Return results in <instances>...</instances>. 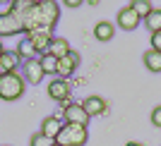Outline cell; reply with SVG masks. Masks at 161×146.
<instances>
[{
    "label": "cell",
    "instance_id": "obj_1",
    "mask_svg": "<svg viewBox=\"0 0 161 146\" xmlns=\"http://www.w3.org/2000/svg\"><path fill=\"white\" fill-rule=\"evenodd\" d=\"M27 91V81L19 72H5L0 74V98L3 101H17Z\"/></svg>",
    "mask_w": 161,
    "mask_h": 146
},
{
    "label": "cell",
    "instance_id": "obj_2",
    "mask_svg": "<svg viewBox=\"0 0 161 146\" xmlns=\"http://www.w3.org/2000/svg\"><path fill=\"white\" fill-rule=\"evenodd\" d=\"M87 141H89L87 127H82V125H65V122H63L60 134L55 137V144H60V146H84Z\"/></svg>",
    "mask_w": 161,
    "mask_h": 146
},
{
    "label": "cell",
    "instance_id": "obj_3",
    "mask_svg": "<svg viewBox=\"0 0 161 146\" xmlns=\"http://www.w3.org/2000/svg\"><path fill=\"white\" fill-rule=\"evenodd\" d=\"M39 17H41V27L53 31L58 19H60V5L53 0H39Z\"/></svg>",
    "mask_w": 161,
    "mask_h": 146
},
{
    "label": "cell",
    "instance_id": "obj_4",
    "mask_svg": "<svg viewBox=\"0 0 161 146\" xmlns=\"http://www.w3.org/2000/svg\"><path fill=\"white\" fill-rule=\"evenodd\" d=\"M63 120H65V125H82V127H87L92 117L84 113L82 103L65 101V103H63Z\"/></svg>",
    "mask_w": 161,
    "mask_h": 146
},
{
    "label": "cell",
    "instance_id": "obj_5",
    "mask_svg": "<svg viewBox=\"0 0 161 146\" xmlns=\"http://www.w3.org/2000/svg\"><path fill=\"white\" fill-rule=\"evenodd\" d=\"M24 39L31 41L34 50H36V58L48 53V46H51V41H53V31H48V29H36V31H29L24 34Z\"/></svg>",
    "mask_w": 161,
    "mask_h": 146
},
{
    "label": "cell",
    "instance_id": "obj_6",
    "mask_svg": "<svg viewBox=\"0 0 161 146\" xmlns=\"http://www.w3.org/2000/svg\"><path fill=\"white\" fill-rule=\"evenodd\" d=\"M48 96H51L53 101H58V103L70 101V96H72V86H70V81L60 79V77H53V81L48 84Z\"/></svg>",
    "mask_w": 161,
    "mask_h": 146
},
{
    "label": "cell",
    "instance_id": "obj_7",
    "mask_svg": "<svg viewBox=\"0 0 161 146\" xmlns=\"http://www.w3.org/2000/svg\"><path fill=\"white\" fill-rule=\"evenodd\" d=\"M22 79L27 81V84H41L43 81V70H41V62L39 58H34V60H27V62H22Z\"/></svg>",
    "mask_w": 161,
    "mask_h": 146
},
{
    "label": "cell",
    "instance_id": "obj_8",
    "mask_svg": "<svg viewBox=\"0 0 161 146\" xmlns=\"http://www.w3.org/2000/svg\"><path fill=\"white\" fill-rule=\"evenodd\" d=\"M77 67H80V53H77V50H70L65 58L58 60V77H60V79H67L70 74H75Z\"/></svg>",
    "mask_w": 161,
    "mask_h": 146
},
{
    "label": "cell",
    "instance_id": "obj_9",
    "mask_svg": "<svg viewBox=\"0 0 161 146\" xmlns=\"http://www.w3.org/2000/svg\"><path fill=\"white\" fill-rule=\"evenodd\" d=\"M140 17H137V14H135V10L132 7H123L120 12H118V17H115V24H118V27L123 29V31H135V29L140 27Z\"/></svg>",
    "mask_w": 161,
    "mask_h": 146
},
{
    "label": "cell",
    "instance_id": "obj_10",
    "mask_svg": "<svg viewBox=\"0 0 161 146\" xmlns=\"http://www.w3.org/2000/svg\"><path fill=\"white\" fill-rule=\"evenodd\" d=\"M22 31L19 17L17 14H0V39H7V36H14V34Z\"/></svg>",
    "mask_w": 161,
    "mask_h": 146
},
{
    "label": "cell",
    "instance_id": "obj_11",
    "mask_svg": "<svg viewBox=\"0 0 161 146\" xmlns=\"http://www.w3.org/2000/svg\"><path fill=\"white\" fill-rule=\"evenodd\" d=\"M82 108H84V113L89 117H99V115H103L108 110V103L101 96H87V98L82 101Z\"/></svg>",
    "mask_w": 161,
    "mask_h": 146
},
{
    "label": "cell",
    "instance_id": "obj_12",
    "mask_svg": "<svg viewBox=\"0 0 161 146\" xmlns=\"http://www.w3.org/2000/svg\"><path fill=\"white\" fill-rule=\"evenodd\" d=\"M60 129H63V120L58 117V115H48V117H43V122H41V129H39V132L43 134L46 139L55 141V137L60 134Z\"/></svg>",
    "mask_w": 161,
    "mask_h": 146
},
{
    "label": "cell",
    "instance_id": "obj_13",
    "mask_svg": "<svg viewBox=\"0 0 161 146\" xmlns=\"http://www.w3.org/2000/svg\"><path fill=\"white\" fill-rule=\"evenodd\" d=\"M70 50H72V48H70V41H67V39H60V36H53L51 46H48V55H53L55 60L65 58Z\"/></svg>",
    "mask_w": 161,
    "mask_h": 146
},
{
    "label": "cell",
    "instance_id": "obj_14",
    "mask_svg": "<svg viewBox=\"0 0 161 146\" xmlns=\"http://www.w3.org/2000/svg\"><path fill=\"white\" fill-rule=\"evenodd\" d=\"M113 34H115V27L113 22H99L94 27V39L101 41V43H108V41H113Z\"/></svg>",
    "mask_w": 161,
    "mask_h": 146
},
{
    "label": "cell",
    "instance_id": "obj_15",
    "mask_svg": "<svg viewBox=\"0 0 161 146\" xmlns=\"http://www.w3.org/2000/svg\"><path fill=\"white\" fill-rule=\"evenodd\" d=\"M19 65H22V60L17 58L14 50H5V53L0 55V70H3V72H17Z\"/></svg>",
    "mask_w": 161,
    "mask_h": 146
},
{
    "label": "cell",
    "instance_id": "obj_16",
    "mask_svg": "<svg viewBox=\"0 0 161 146\" xmlns=\"http://www.w3.org/2000/svg\"><path fill=\"white\" fill-rule=\"evenodd\" d=\"M14 53H17V58H19L22 62L36 58V50H34V46H31V41H29V39H22L19 43H17V48H14Z\"/></svg>",
    "mask_w": 161,
    "mask_h": 146
},
{
    "label": "cell",
    "instance_id": "obj_17",
    "mask_svg": "<svg viewBox=\"0 0 161 146\" xmlns=\"http://www.w3.org/2000/svg\"><path fill=\"white\" fill-rule=\"evenodd\" d=\"M142 22H144V27H147L152 34L161 31V7H154V10H152V12H149Z\"/></svg>",
    "mask_w": 161,
    "mask_h": 146
},
{
    "label": "cell",
    "instance_id": "obj_18",
    "mask_svg": "<svg viewBox=\"0 0 161 146\" xmlns=\"http://www.w3.org/2000/svg\"><path fill=\"white\" fill-rule=\"evenodd\" d=\"M142 60H144V67L149 72H161V53L159 50H147Z\"/></svg>",
    "mask_w": 161,
    "mask_h": 146
},
{
    "label": "cell",
    "instance_id": "obj_19",
    "mask_svg": "<svg viewBox=\"0 0 161 146\" xmlns=\"http://www.w3.org/2000/svg\"><path fill=\"white\" fill-rule=\"evenodd\" d=\"M41 62V70H43V74H51V77H58V60L53 58V55H41L39 58Z\"/></svg>",
    "mask_w": 161,
    "mask_h": 146
},
{
    "label": "cell",
    "instance_id": "obj_20",
    "mask_svg": "<svg viewBox=\"0 0 161 146\" xmlns=\"http://www.w3.org/2000/svg\"><path fill=\"white\" fill-rule=\"evenodd\" d=\"M130 7L135 10V14H137L140 19H144V17H147V14L152 12V10H154V7H152V3H147V0H135V3H132Z\"/></svg>",
    "mask_w": 161,
    "mask_h": 146
},
{
    "label": "cell",
    "instance_id": "obj_21",
    "mask_svg": "<svg viewBox=\"0 0 161 146\" xmlns=\"http://www.w3.org/2000/svg\"><path fill=\"white\" fill-rule=\"evenodd\" d=\"M51 144H53V141H51V139H46V137H43L41 132H36V134L31 137V139H29V146H51Z\"/></svg>",
    "mask_w": 161,
    "mask_h": 146
},
{
    "label": "cell",
    "instance_id": "obj_22",
    "mask_svg": "<svg viewBox=\"0 0 161 146\" xmlns=\"http://www.w3.org/2000/svg\"><path fill=\"white\" fill-rule=\"evenodd\" d=\"M17 7V0H0V14H12Z\"/></svg>",
    "mask_w": 161,
    "mask_h": 146
},
{
    "label": "cell",
    "instance_id": "obj_23",
    "mask_svg": "<svg viewBox=\"0 0 161 146\" xmlns=\"http://www.w3.org/2000/svg\"><path fill=\"white\" fill-rule=\"evenodd\" d=\"M152 125L154 127H161V106H156L152 110Z\"/></svg>",
    "mask_w": 161,
    "mask_h": 146
},
{
    "label": "cell",
    "instance_id": "obj_24",
    "mask_svg": "<svg viewBox=\"0 0 161 146\" xmlns=\"http://www.w3.org/2000/svg\"><path fill=\"white\" fill-rule=\"evenodd\" d=\"M152 50H159L161 53V31L152 34Z\"/></svg>",
    "mask_w": 161,
    "mask_h": 146
},
{
    "label": "cell",
    "instance_id": "obj_25",
    "mask_svg": "<svg viewBox=\"0 0 161 146\" xmlns=\"http://www.w3.org/2000/svg\"><path fill=\"white\" fill-rule=\"evenodd\" d=\"M65 5H67V7H80V5H82V3H80V0H67Z\"/></svg>",
    "mask_w": 161,
    "mask_h": 146
},
{
    "label": "cell",
    "instance_id": "obj_26",
    "mask_svg": "<svg viewBox=\"0 0 161 146\" xmlns=\"http://www.w3.org/2000/svg\"><path fill=\"white\" fill-rule=\"evenodd\" d=\"M125 146H144V144H140V141H128Z\"/></svg>",
    "mask_w": 161,
    "mask_h": 146
},
{
    "label": "cell",
    "instance_id": "obj_27",
    "mask_svg": "<svg viewBox=\"0 0 161 146\" xmlns=\"http://www.w3.org/2000/svg\"><path fill=\"white\" fill-rule=\"evenodd\" d=\"M5 53V46H3V41H0V55Z\"/></svg>",
    "mask_w": 161,
    "mask_h": 146
},
{
    "label": "cell",
    "instance_id": "obj_28",
    "mask_svg": "<svg viewBox=\"0 0 161 146\" xmlns=\"http://www.w3.org/2000/svg\"><path fill=\"white\" fill-rule=\"evenodd\" d=\"M51 146H60V144H55V141H53V144H51Z\"/></svg>",
    "mask_w": 161,
    "mask_h": 146
},
{
    "label": "cell",
    "instance_id": "obj_29",
    "mask_svg": "<svg viewBox=\"0 0 161 146\" xmlns=\"http://www.w3.org/2000/svg\"><path fill=\"white\" fill-rule=\"evenodd\" d=\"M0 74H5V72H3V70H0Z\"/></svg>",
    "mask_w": 161,
    "mask_h": 146
}]
</instances>
